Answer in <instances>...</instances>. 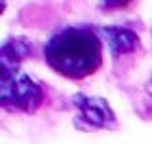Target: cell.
Here are the masks:
<instances>
[{
  "instance_id": "obj_1",
  "label": "cell",
  "mask_w": 152,
  "mask_h": 144,
  "mask_svg": "<svg viewBox=\"0 0 152 144\" xmlns=\"http://www.w3.org/2000/svg\"><path fill=\"white\" fill-rule=\"evenodd\" d=\"M46 63L59 76L84 80L103 65V47L97 34L88 28H65L46 44Z\"/></svg>"
},
{
  "instance_id": "obj_2",
  "label": "cell",
  "mask_w": 152,
  "mask_h": 144,
  "mask_svg": "<svg viewBox=\"0 0 152 144\" xmlns=\"http://www.w3.org/2000/svg\"><path fill=\"white\" fill-rule=\"evenodd\" d=\"M32 53L31 42L12 38L0 47V108L36 112L44 103V89L21 72V63Z\"/></svg>"
},
{
  "instance_id": "obj_3",
  "label": "cell",
  "mask_w": 152,
  "mask_h": 144,
  "mask_svg": "<svg viewBox=\"0 0 152 144\" xmlns=\"http://www.w3.org/2000/svg\"><path fill=\"white\" fill-rule=\"evenodd\" d=\"M74 106L78 110V119L88 123V127H91V129H112V127H116V116H114L110 104L101 97L76 95Z\"/></svg>"
},
{
  "instance_id": "obj_4",
  "label": "cell",
  "mask_w": 152,
  "mask_h": 144,
  "mask_svg": "<svg viewBox=\"0 0 152 144\" xmlns=\"http://www.w3.org/2000/svg\"><path fill=\"white\" fill-rule=\"evenodd\" d=\"M103 36L114 55H126L139 47V36L124 27H104Z\"/></svg>"
},
{
  "instance_id": "obj_5",
  "label": "cell",
  "mask_w": 152,
  "mask_h": 144,
  "mask_svg": "<svg viewBox=\"0 0 152 144\" xmlns=\"http://www.w3.org/2000/svg\"><path fill=\"white\" fill-rule=\"evenodd\" d=\"M131 2L133 0H103V8L104 9H118V8H126Z\"/></svg>"
},
{
  "instance_id": "obj_6",
  "label": "cell",
  "mask_w": 152,
  "mask_h": 144,
  "mask_svg": "<svg viewBox=\"0 0 152 144\" xmlns=\"http://www.w3.org/2000/svg\"><path fill=\"white\" fill-rule=\"evenodd\" d=\"M4 9H6V0H0V15L4 13Z\"/></svg>"
},
{
  "instance_id": "obj_7",
  "label": "cell",
  "mask_w": 152,
  "mask_h": 144,
  "mask_svg": "<svg viewBox=\"0 0 152 144\" xmlns=\"http://www.w3.org/2000/svg\"><path fill=\"white\" fill-rule=\"evenodd\" d=\"M148 93H150V97H152V80H150V84H148Z\"/></svg>"
}]
</instances>
